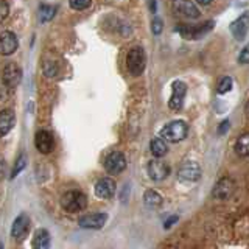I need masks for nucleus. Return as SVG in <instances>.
Listing matches in <instances>:
<instances>
[{"label": "nucleus", "mask_w": 249, "mask_h": 249, "mask_svg": "<svg viewBox=\"0 0 249 249\" xmlns=\"http://www.w3.org/2000/svg\"><path fill=\"white\" fill-rule=\"evenodd\" d=\"M88 206V198L80 190H70L66 192L61 198V207L69 213H78Z\"/></svg>", "instance_id": "1"}, {"label": "nucleus", "mask_w": 249, "mask_h": 249, "mask_svg": "<svg viewBox=\"0 0 249 249\" xmlns=\"http://www.w3.org/2000/svg\"><path fill=\"white\" fill-rule=\"evenodd\" d=\"M126 67L128 72L132 76H139L143 73V70L146 67V56H145V50L142 47H132L126 54Z\"/></svg>", "instance_id": "2"}, {"label": "nucleus", "mask_w": 249, "mask_h": 249, "mask_svg": "<svg viewBox=\"0 0 249 249\" xmlns=\"http://www.w3.org/2000/svg\"><path fill=\"white\" fill-rule=\"evenodd\" d=\"M160 134L165 140H170V142L176 143L187 137V134H189V126H187V123L182 120H175V122L165 124Z\"/></svg>", "instance_id": "3"}, {"label": "nucleus", "mask_w": 249, "mask_h": 249, "mask_svg": "<svg viewBox=\"0 0 249 249\" xmlns=\"http://www.w3.org/2000/svg\"><path fill=\"white\" fill-rule=\"evenodd\" d=\"M0 76H2V81L6 88L14 89L22 81V70L16 62H6L0 70Z\"/></svg>", "instance_id": "4"}, {"label": "nucleus", "mask_w": 249, "mask_h": 249, "mask_svg": "<svg viewBox=\"0 0 249 249\" xmlns=\"http://www.w3.org/2000/svg\"><path fill=\"white\" fill-rule=\"evenodd\" d=\"M213 25H215V22L213 20H209V22L201 23V25H198V27H189V25L178 27L176 31L182 37H185V39H201L202 36L207 35L209 31L213 28Z\"/></svg>", "instance_id": "5"}, {"label": "nucleus", "mask_w": 249, "mask_h": 249, "mask_svg": "<svg viewBox=\"0 0 249 249\" xmlns=\"http://www.w3.org/2000/svg\"><path fill=\"white\" fill-rule=\"evenodd\" d=\"M107 221V215L103 212H92V213H86L83 215L80 220H78V224L83 229H93L98 231L101 229Z\"/></svg>", "instance_id": "6"}, {"label": "nucleus", "mask_w": 249, "mask_h": 249, "mask_svg": "<svg viewBox=\"0 0 249 249\" xmlns=\"http://www.w3.org/2000/svg\"><path fill=\"white\" fill-rule=\"evenodd\" d=\"M30 232V218L25 213H20L11 226V237L18 241H23Z\"/></svg>", "instance_id": "7"}, {"label": "nucleus", "mask_w": 249, "mask_h": 249, "mask_svg": "<svg viewBox=\"0 0 249 249\" xmlns=\"http://www.w3.org/2000/svg\"><path fill=\"white\" fill-rule=\"evenodd\" d=\"M105 168H106L107 173H111V175H120L122 171L126 168V159H124V154L120 151L111 153L106 158Z\"/></svg>", "instance_id": "8"}, {"label": "nucleus", "mask_w": 249, "mask_h": 249, "mask_svg": "<svg viewBox=\"0 0 249 249\" xmlns=\"http://www.w3.org/2000/svg\"><path fill=\"white\" fill-rule=\"evenodd\" d=\"M171 90H173V93H171V97H170L168 106H170V109H173V111H179V109H181L182 105H184V98H185V93H187V86H185V83L178 80V81H175L173 84H171Z\"/></svg>", "instance_id": "9"}, {"label": "nucleus", "mask_w": 249, "mask_h": 249, "mask_svg": "<svg viewBox=\"0 0 249 249\" xmlns=\"http://www.w3.org/2000/svg\"><path fill=\"white\" fill-rule=\"evenodd\" d=\"M201 178V167L196 162H185L178 170V179L184 182H195Z\"/></svg>", "instance_id": "10"}, {"label": "nucleus", "mask_w": 249, "mask_h": 249, "mask_svg": "<svg viewBox=\"0 0 249 249\" xmlns=\"http://www.w3.org/2000/svg\"><path fill=\"white\" fill-rule=\"evenodd\" d=\"M19 47L18 36H16L13 31H3L0 33V54L3 56H10L13 54Z\"/></svg>", "instance_id": "11"}, {"label": "nucleus", "mask_w": 249, "mask_h": 249, "mask_svg": "<svg viewBox=\"0 0 249 249\" xmlns=\"http://www.w3.org/2000/svg\"><path fill=\"white\" fill-rule=\"evenodd\" d=\"M173 10L175 13L184 16L187 19H196L199 18V10L190 0H173Z\"/></svg>", "instance_id": "12"}, {"label": "nucleus", "mask_w": 249, "mask_h": 249, "mask_svg": "<svg viewBox=\"0 0 249 249\" xmlns=\"http://www.w3.org/2000/svg\"><path fill=\"white\" fill-rule=\"evenodd\" d=\"M249 31V13H243L231 23V33L237 41H243Z\"/></svg>", "instance_id": "13"}, {"label": "nucleus", "mask_w": 249, "mask_h": 249, "mask_svg": "<svg viewBox=\"0 0 249 249\" xmlns=\"http://www.w3.org/2000/svg\"><path fill=\"white\" fill-rule=\"evenodd\" d=\"M146 171H148V176H150L153 181H162V179H165L170 175V167L165 162L154 159L148 163Z\"/></svg>", "instance_id": "14"}, {"label": "nucleus", "mask_w": 249, "mask_h": 249, "mask_svg": "<svg viewBox=\"0 0 249 249\" xmlns=\"http://www.w3.org/2000/svg\"><path fill=\"white\" fill-rule=\"evenodd\" d=\"M35 145H36V150L42 154H50L53 150V136L50 134L49 131L41 129L36 132V137H35Z\"/></svg>", "instance_id": "15"}, {"label": "nucleus", "mask_w": 249, "mask_h": 249, "mask_svg": "<svg viewBox=\"0 0 249 249\" xmlns=\"http://www.w3.org/2000/svg\"><path fill=\"white\" fill-rule=\"evenodd\" d=\"M115 182L111 178H101L95 184V195L101 199H109L115 195Z\"/></svg>", "instance_id": "16"}, {"label": "nucleus", "mask_w": 249, "mask_h": 249, "mask_svg": "<svg viewBox=\"0 0 249 249\" xmlns=\"http://www.w3.org/2000/svg\"><path fill=\"white\" fill-rule=\"evenodd\" d=\"M233 189L235 185L231 181L229 178H223L221 181H218L216 185L213 187V198L215 199H228L229 196H232Z\"/></svg>", "instance_id": "17"}, {"label": "nucleus", "mask_w": 249, "mask_h": 249, "mask_svg": "<svg viewBox=\"0 0 249 249\" xmlns=\"http://www.w3.org/2000/svg\"><path fill=\"white\" fill-rule=\"evenodd\" d=\"M14 123H16V115L11 109L0 111V137H5L14 128Z\"/></svg>", "instance_id": "18"}, {"label": "nucleus", "mask_w": 249, "mask_h": 249, "mask_svg": "<svg viewBox=\"0 0 249 249\" xmlns=\"http://www.w3.org/2000/svg\"><path fill=\"white\" fill-rule=\"evenodd\" d=\"M50 233L45 229H39L36 231L35 237H33V249H50Z\"/></svg>", "instance_id": "19"}, {"label": "nucleus", "mask_w": 249, "mask_h": 249, "mask_svg": "<svg viewBox=\"0 0 249 249\" xmlns=\"http://www.w3.org/2000/svg\"><path fill=\"white\" fill-rule=\"evenodd\" d=\"M143 202H145V206L148 209H159L162 206V196L158 193V192H154V190H148L145 192L143 195Z\"/></svg>", "instance_id": "20"}, {"label": "nucleus", "mask_w": 249, "mask_h": 249, "mask_svg": "<svg viewBox=\"0 0 249 249\" xmlns=\"http://www.w3.org/2000/svg\"><path fill=\"white\" fill-rule=\"evenodd\" d=\"M150 150L153 153V156H156V158H163V156L167 154L168 151V146L165 143V140L160 139V137H156L151 140V143H150Z\"/></svg>", "instance_id": "21"}, {"label": "nucleus", "mask_w": 249, "mask_h": 249, "mask_svg": "<svg viewBox=\"0 0 249 249\" xmlns=\"http://www.w3.org/2000/svg\"><path fill=\"white\" fill-rule=\"evenodd\" d=\"M235 151L240 156H245V158H248V156H249V132H246V134H241L237 139Z\"/></svg>", "instance_id": "22"}, {"label": "nucleus", "mask_w": 249, "mask_h": 249, "mask_svg": "<svg viewBox=\"0 0 249 249\" xmlns=\"http://www.w3.org/2000/svg\"><path fill=\"white\" fill-rule=\"evenodd\" d=\"M54 13H56V8L52 6V5H45L42 3L39 6V20L41 22H49L53 19Z\"/></svg>", "instance_id": "23"}, {"label": "nucleus", "mask_w": 249, "mask_h": 249, "mask_svg": "<svg viewBox=\"0 0 249 249\" xmlns=\"http://www.w3.org/2000/svg\"><path fill=\"white\" fill-rule=\"evenodd\" d=\"M25 167H27V158H25V154H20L19 158H18V160H16V163H14V167H13V171H11L10 178L14 179L16 176H18V175L20 173V171L25 170Z\"/></svg>", "instance_id": "24"}, {"label": "nucleus", "mask_w": 249, "mask_h": 249, "mask_svg": "<svg viewBox=\"0 0 249 249\" xmlns=\"http://www.w3.org/2000/svg\"><path fill=\"white\" fill-rule=\"evenodd\" d=\"M232 86H233V81H232V78L231 76H223L220 83H218V93H228L231 89H232Z\"/></svg>", "instance_id": "25"}, {"label": "nucleus", "mask_w": 249, "mask_h": 249, "mask_svg": "<svg viewBox=\"0 0 249 249\" xmlns=\"http://www.w3.org/2000/svg\"><path fill=\"white\" fill-rule=\"evenodd\" d=\"M70 6L73 8V10L76 11H83V10H88V8L90 6L92 0H69Z\"/></svg>", "instance_id": "26"}, {"label": "nucleus", "mask_w": 249, "mask_h": 249, "mask_svg": "<svg viewBox=\"0 0 249 249\" xmlns=\"http://www.w3.org/2000/svg\"><path fill=\"white\" fill-rule=\"evenodd\" d=\"M44 73L49 76V78L56 76V73H58V66L54 64V62H45V64H44Z\"/></svg>", "instance_id": "27"}, {"label": "nucleus", "mask_w": 249, "mask_h": 249, "mask_svg": "<svg viewBox=\"0 0 249 249\" xmlns=\"http://www.w3.org/2000/svg\"><path fill=\"white\" fill-rule=\"evenodd\" d=\"M162 30H163V22L160 18H154L153 22H151V31H153V35H160L162 33Z\"/></svg>", "instance_id": "28"}, {"label": "nucleus", "mask_w": 249, "mask_h": 249, "mask_svg": "<svg viewBox=\"0 0 249 249\" xmlns=\"http://www.w3.org/2000/svg\"><path fill=\"white\" fill-rule=\"evenodd\" d=\"M238 62L240 64H249V44H246L243 49H241L238 54Z\"/></svg>", "instance_id": "29"}, {"label": "nucleus", "mask_w": 249, "mask_h": 249, "mask_svg": "<svg viewBox=\"0 0 249 249\" xmlns=\"http://www.w3.org/2000/svg\"><path fill=\"white\" fill-rule=\"evenodd\" d=\"M8 13H10V6L5 0H0V22H3L6 19Z\"/></svg>", "instance_id": "30"}, {"label": "nucleus", "mask_w": 249, "mask_h": 249, "mask_svg": "<svg viewBox=\"0 0 249 249\" xmlns=\"http://www.w3.org/2000/svg\"><path fill=\"white\" fill-rule=\"evenodd\" d=\"M229 129V122L228 120H224L221 124H220V128H218V134H224L226 131Z\"/></svg>", "instance_id": "31"}, {"label": "nucleus", "mask_w": 249, "mask_h": 249, "mask_svg": "<svg viewBox=\"0 0 249 249\" xmlns=\"http://www.w3.org/2000/svg\"><path fill=\"white\" fill-rule=\"evenodd\" d=\"M148 2H150V10H151V13H156V10H158V8H156V0H148Z\"/></svg>", "instance_id": "32"}, {"label": "nucleus", "mask_w": 249, "mask_h": 249, "mask_svg": "<svg viewBox=\"0 0 249 249\" xmlns=\"http://www.w3.org/2000/svg\"><path fill=\"white\" fill-rule=\"evenodd\" d=\"M196 2H198L199 5H204V6H207V5L212 3V0H196Z\"/></svg>", "instance_id": "33"}, {"label": "nucleus", "mask_w": 249, "mask_h": 249, "mask_svg": "<svg viewBox=\"0 0 249 249\" xmlns=\"http://www.w3.org/2000/svg\"><path fill=\"white\" fill-rule=\"evenodd\" d=\"M176 220H178V216H173V218H171V220H168V221L165 223V228H170V226L173 224V223H175Z\"/></svg>", "instance_id": "34"}, {"label": "nucleus", "mask_w": 249, "mask_h": 249, "mask_svg": "<svg viewBox=\"0 0 249 249\" xmlns=\"http://www.w3.org/2000/svg\"><path fill=\"white\" fill-rule=\"evenodd\" d=\"M0 249H3V245L2 243H0Z\"/></svg>", "instance_id": "35"}]
</instances>
